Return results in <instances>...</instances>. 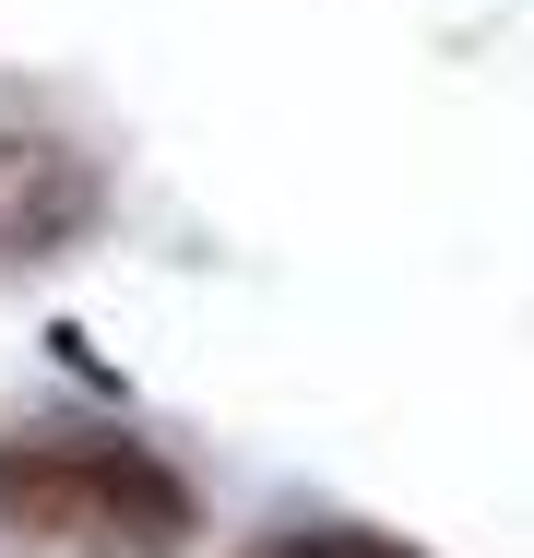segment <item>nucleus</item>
Listing matches in <instances>:
<instances>
[{
    "label": "nucleus",
    "mask_w": 534,
    "mask_h": 558,
    "mask_svg": "<svg viewBox=\"0 0 534 558\" xmlns=\"http://www.w3.org/2000/svg\"><path fill=\"white\" fill-rule=\"evenodd\" d=\"M0 547L12 558H179L191 487L107 428H12L0 440Z\"/></svg>",
    "instance_id": "1"
},
{
    "label": "nucleus",
    "mask_w": 534,
    "mask_h": 558,
    "mask_svg": "<svg viewBox=\"0 0 534 558\" xmlns=\"http://www.w3.org/2000/svg\"><path fill=\"white\" fill-rule=\"evenodd\" d=\"M250 558H416V547H392L368 523H298V535H262Z\"/></svg>",
    "instance_id": "2"
}]
</instances>
